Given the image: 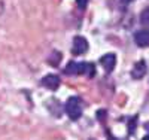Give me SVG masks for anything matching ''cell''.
<instances>
[{
	"mask_svg": "<svg viewBox=\"0 0 149 140\" xmlns=\"http://www.w3.org/2000/svg\"><path fill=\"white\" fill-rule=\"evenodd\" d=\"M66 113L72 121H78L82 116V104L79 97H70L66 103Z\"/></svg>",
	"mask_w": 149,
	"mask_h": 140,
	"instance_id": "obj_1",
	"label": "cell"
},
{
	"mask_svg": "<svg viewBox=\"0 0 149 140\" xmlns=\"http://www.w3.org/2000/svg\"><path fill=\"white\" fill-rule=\"evenodd\" d=\"M88 51V40L82 36H74L73 45H72V54L73 55H82Z\"/></svg>",
	"mask_w": 149,
	"mask_h": 140,
	"instance_id": "obj_2",
	"label": "cell"
},
{
	"mask_svg": "<svg viewBox=\"0 0 149 140\" xmlns=\"http://www.w3.org/2000/svg\"><path fill=\"white\" fill-rule=\"evenodd\" d=\"M100 64L104 67V70L107 72V73H110L112 70L115 69V64H116V55L115 54H106V55H103L102 58H100Z\"/></svg>",
	"mask_w": 149,
	"mask_h": 140,
	"instance_id": "obj_3",
	"label": "cell"
},
{
	"mask_svg": "<svg viewBox=\"0 0 149 140\" xmlns=\"http://www.w3.org/2000/svg\"><path fill=\"white\" fill-rule=\"evenodd\" d=\"M134 42L139 46H149V29H142L134 33Z\"/></svg>",
	"mask_w": 149,
	"mask_h": 140,
	"instance_id": "obj_4",
	"label": "cell"
},
{
	"mask_svg": "<svg viewBox=\"0 0 149 140\" xmlns=\"http://www.w3.org/2000/svg\"><path fill=\"white\" fill-rule=\"evenodd\" d=\"M42 85L45 88H48V90L55 91L57 88L60 86V78H58L57 75H46L45 78L42 79Z\"/></svg>",
	"mask_w": 149,
	"mask_h": 140,
	"instance_id": "obj_5",
	"label": "cell"
},
{
	"mask_svg": "<svg viewBox=\"0 0 149 140\" xmlns=\"http://www.w3.org/2000/svg\"><path fill=\"white\" fill-rule=\"evenodd\" d=\"M145 75H146V63L143 60H140L131 69V78L133 79H142Z\"/></svg>",
	"mask_w": 149,
	"mask_h": 140,
	"instance_id": "obj_6",
	"label": "cell"
},
{
	"mask_svg": "<svg viewBox=\"0 0 149 140\" xmlns=\"http://www.w3.org/2000/svg\"><path fill=\"white\" fill-rule=\"evenodd\" d=\"M66 75H78V63L70 61L69 64L66 66Z\"/></svg>",
	"mask_w": 149,
	"mask_h": 140,
	"instance_id": "obj_7",
	"label": "cell"
},
{
	"mask_svg": "<svg viewBox=\"0 0 149 140\" xmlns=\"http://www.w3.org/2000/svg\"><path fill=\"white\" fill-rule=\"evenodd\" d=\"M140 22L143 25H149V8L143 9V12L140 14Z\"/></svg>",
	"mask_w": 149,
	"mask_h": 140,
	"instance_id": "obj_8",
	"label": "cell"
},
{
	"mask_svg": "<svg viewBox=\"0 0 149 140\" xmlns=\"http://www.w3.org/2000/svg\"><path fill=\"white\" fill-rule=\"evenodd\" d=\"M76 5H78V8L85 9V8H86V5H88V0H76Z\"/></svg>",
	"mask_w": 149,
	"mask_h": 140,
	"instance_id": "obj_9",
	"label": "cell"
},
{
	"mask_svg": "<svg viewBox=\"0 0 149 140\" xmlns=\"http://www.w3.org/2000/svg\"><path fill=\"white\" fill-rule=\"evenodd\" d=\"M104 115H106V112H104V110H98V112H97V118H98V121H102V122H103Z\"/></svg>",
	"mask_w": 149,
	"mask_h": 140,
	"instance_id": "obj_10",
	"label": "cell"
},
{
	"mask_svg": "<svg viewBox=\"0 0 149 140\" xmlns=\"http://www.w3.org/2000/svg\"><path fill=\"white\" fill-rule=\"evenodd\" d=\"M142 140H149V134H148V136H146V137H143V139H142Z\"/></svg>",
	"mask_w": 149,
	"mask_h": 140,
	"instance_id": "obj_11",
	"label": "cell"
}]
</instances>
